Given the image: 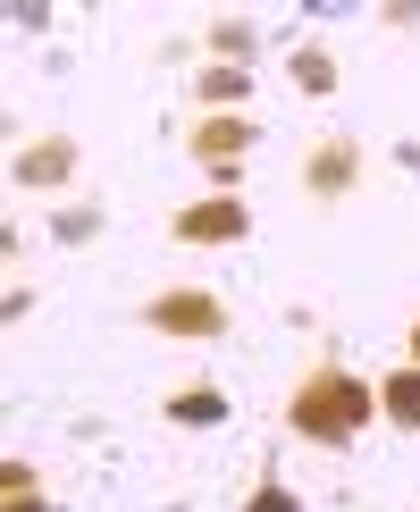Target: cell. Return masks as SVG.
I'll return each mask as SVG.
<instances>
[{"label":"cell","mask_w":420,"mask_h":512,"mask_svg":"<svg viewBox=\"0 0 420 512\" xmlns=\"http://www.w3.org/2000/svg\"><path fill=\"white\" fill-rule=\"evenodd\" d=\"M378 420H387V429H404V437H420V361L378 370Z\"/></svg>","instance_id":"cell-7"},{"label":"cell","mask_w":420,"mask_h":512,"mask_svg":"<svg viewBox=\"0 0 420 512\" xmlns=\"http://www.w3.org/2000/svg\"><path fill=\"white\" fill-rule=\"evenodd\" d=\"M0 512H59V504L42 496V487H9V496H0Z\"/></svg>","instance_id":"cell-14"},{"label":"cell","mask_w":420,"mask_h":512,"mask_svg":"<svg viewBox=\"0 0 420 512\" xmlns=\"http://www.w3.org/2000/svg\"><path fill=\"white\" fill-rule=\"evenodd\" d=\"M286 76L303 84L311 101H328V93H336V59L320 51V42H294V59H286Z\"/></svg>","instance_id":"cell-10"},{"label":"cell","mask_w":420,"mask_h":512,"mask_svg":"<svg viewBox=\"0 0 420 512\" xmlns=\"http://www.w3.org/2000/svg\"><path fill=\"white\" fill-rule=\"evenodd\" d=\"M244 512H303V496H294V487H286V471H278V462H261V479H252Z\"/></svg>","instance_id":"cell-12"},{"label":"cell","mask_w":420,"mask_h":512,"mask_svg":"<svg viewBox=\"0 0 420 512\" xmlns=\"http://www.w3.org/2000/svg\"><path fill=\"white\" fill-rule=\"evenodd\" d=\"M252 101V68H227V59H210V68L194 76V110L210 118V110H244Z\"/></svg>","instance_id":"cell-9"},{"label":"cell","mask_w":420,"mask_h":512,"mask_svg":"<svg viewBox=\"0 0 420 512\" xmlns=\"http://www.w3.org/2000/svg\"><path fill=\"white\" fill-rule=\"evenodd\" d=\"M168 236H177V244H202V252L244 244V236H252V202H244V194H202V202H185L177 219H168Z\"/></svg>","instance_id":"cell-4"},{"label":"cell","mask_w":420,"mask_h":512,"mask_svg":"<svg viewBox=\"0 0 420 512\" xmlns=\"http://www.w3.org/2000/svg\"><path fill=\"white\" fill-rule=\"evenodd\" d=\"M160 412H168V429H227L236 403H227V387H177Z\"/></svg>","instance_id":"cell-8"},{"label":"cell","mask_w":420,"mask_h":512,"mask_svg":"<svg viewBox=\"0 0 420 512\" xmlns=\"http://www.w3.org/2000/svg\"><path fill=\"white\" fill-rule=\"evenodd\" d=\"M404 361H420V319H412V328H404Z\"/></svg>","instance_id":"cell-15"},{"label":"cell","mask_w":420,"mask_h":512,"mask_svg":"<svg viewBox=\"0 0 420 512\" xmlns=\"http://www.w3.org/2000/svg\"><path fill=\"white\" fill-rule=\"evenodd\" d=\"M362 185V135H320L303 160V194L311 202H345Z\"/></svg>","instance_id":"cell-6"},{"label":"cell","mask_w":420,"mask_h":512,"mask_svg":"<svg viewBox=\"0 0 420 512\" xmlns=\"http://www.w3.org/2000/svg\"><path fill=\"white\" fill-rule=\"evenodd\" d=\"M210 59H227V68H244V59H252V42H261V34H252V17H210Z\"/></svg>","instance_id":"cell-11"},{"label":"cell","mask_w":420,"mask_h":512,"mask_svg":"<svg viewBox=\"0 0 420 512\" xmlns=\"http://www.w3.org/2000/svg\"><path fill=\"white\" fill-rule=\"evenodd\" d=\"M143 319H152V336H177V345H219L227 336V303L210 286H160Z\"/></svg>","instance_id":"cell-3"},{"label":"cell","mask_w":420,"mask_h":512,"mask_svg":"<svg viewBox=\"0 0 420 512\" xmlns=\"http://www.w3.org/2000/svg\"><path fill=\"white\" fill-rule=\"evenodd\" d=\"M261 143V126H252L244 110H210L185 126V152H194V168L210 177V194H236V160Z\"/></svg>","instance_id":"cell-2"},{"label":"cell","mask_w":420,"mask_h":512,"mask_svg":"<svg viewBox=\"0 0 420 512\" xmlns=\"http://www.w3.org/2000/svg\"><path fill=\"white\" fill-rule=\"evenodd\" d=\"M76 168H84L76 135H34V143L9 152V177L26 185V194H59V185H76Z\"/></svg>","instance_id":"cell-5"},{"label":"cell","mask_w":420,"mask_h":512,"mask_svg":"<svg viewBox=\"0 0 420 512\" xmlns=\"http://www.w3.org/2000/svg\"><path fill=\"white\" fill-rule=\"evenodd\" d=\"M51 236H59V244H84V236H101V210H84V202H76V210H59V219H51Z\"/></svg>","instance_id":"cell-13"},{"label":"cell","mask_w":420,"mask_h":512,"mask_svg":"<svg viewBox=\"0 0 420 512\" xmlns=\"http://www.w3.org/2000/svg\"><path fill=\"white\" fill-rule=\"evenodd\" d=\"M370 420H378V378L345 370L336 353H320L303 378H294V395H286V437L320 445V454H345V445H362Z\"/></svg>","instance_id":"cell-1"}]
</instances>
